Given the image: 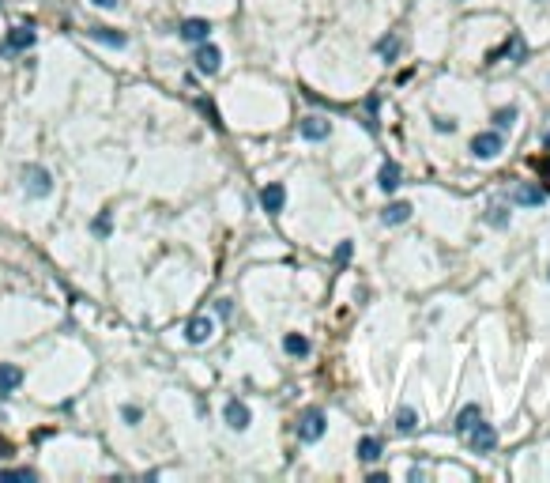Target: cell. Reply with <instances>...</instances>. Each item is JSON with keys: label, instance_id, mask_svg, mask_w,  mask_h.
Wrapping results in <instances>:
<instances>
[{"label": "cell", "instance_id": "6da1fadb", "mask_svg": "<svg viewBox=\"0 0 550 483\" xmlns=\"http://www.w3.org/2000/svg\"><path fill=\"white\" fill-rule=\"evenodd\" d=\"M20 178H23V193L31 200H45L53 193V174L45 170V166H38V163H26L20 170Z\"/></svg>", "mask_w": 550, "mask_h": 483}, {"label": "cell", "instance_id": "7a4b0ae2", "mask_svg": "<svg viewBox=\"0 0 550 483\" xmlns=\"http://www.w3.org/2000/svg\"><path fill=\"white\" fill-rule=\"evenodd\" d=\"M501 151H505V136L494 133V128H487V133H479V136H471V155H475V159L490 163V159H498Z\"/></svg>", "mask_w": 550, "mask_h": 483}, {"label": "cell", "instance_id": "3957f363", "mask_svg": "<svg viewBox=\"0 0 550 483\" xmlns=\"http://www.w3.org/2000/svg\"><path fill=\"white\" fill-rule=\"evenodd\" d=\"M464 438H468V449H471V453H479V457H487V453L498 449V431H494L490 423H482V419L475 423L471 431L464 434Z\"/></svg>", "mask_w": 550, "mask_h": 483}, {"label": "cell", "instance_id": "277c9868", "mask_svg": "<svg viewBox=\"0 0 550 483\" xmlns=\"http://www.w3.org/2000/svg\"><path fill=\"white\" fill-rule=\"evenodd\" d=\"M324 426H328V415H324L321 408H310V412H302V419H298V438H302L305 445L321 442L324 438Z\"/></svg>", "mask_w": 550, "mask_h": 483}, {"label": "cell", "instance_id": "5b68a950", "mask_svg": "<svg viewBox=\"0 0 550 483\" xmlns=\"http://www.w3.org/2000/svg\"><path fill=\"white\" fill-rule=\"evenodd\" d=\"M34 38H38V34H34V27H12V31H8V38L0 42V57H8V53H23V50H31Z\"/></svg>", "mask_w": 550, "mask_h": 483}, {"label": "cell", "instance_id": "8992f818", "mask_svg": "<svg viewBox=\"0 0 550 483\" xmlns=\"http://www.w3.org/2000/svg\"><path fill=\"white\" fill-rule=\"evenodd\" d=\"M192 61H197V68L204 72V76H215L219 64H222V53L215 50V45H208V42H197V53H192Z\"/></svg>", "mask_w": 550, "mask_h": 483}, {"label": "cell", "instance_id": "52a82bcc", "mask_svg": "<svg viewBox=\"0 0 550 483\" xmlns=\"http://www.w3.org/2000/svg\"><path fill=\"white\" fill-rule=\"evenodd\" d=\"M222 419H227L230 426H234V431H245L249 423H253V415H249V408L238 401V396H230L227 404H222Z\"/></svg>", "mask_w": 550, "mask_h": 483}, {"label": "cell", "instance_id": "ba28073f", "mask_svg": "<svg viewBox=\"0 0 550 483\" xmlns=\"http://www.w3.org/2000/svg\"><path fill=\"white\" fill-rule=\"evenodd\" d=\"M260 204H264L268 216H279V211H283V204H287V189L279 181L264 185V189H260Z\"/></svg>", "mask_w": 550, "mask_h": 483}, {"label": "cell", "instance_id": "9c48e42d", "mask_svg": "<svg viewBox=\"0 0 550 483\" xmlns=\"http://www.w3.org/2000/svg\"><path fill=\"white\" fill-rule=\"evenodd\" d=\"M512 200L524 204V208H539V204L547 200V193L539 189V185H531V181H520V185H512Z\"/></svg>", "mask_w": 550, "mask_h": 483}, {"label": "cell", "instance_id": "30bf717a", "mask_svg": "<svg viewBox=\"0 0 550 483\" xmlns=\"http://www.w3.org/2000/svg\"><path fill=\"white\" fill-rule=\"evenodd\" d=\"M20 385H23V370L12 366V362H0V401H4V396H12Z\"/></svg>", "mask_w": 550, "mask_h": 483}, {"label": "cell", "instance_id": "8fae6325", "mask_svg": "<svg viewBox=\"0 0 550 483\" xmlns=\"http://www.w3.org/2000/svg\"><path fill=\"white\" fill-rule=\"evenodd\" d=\"M211 329H215L211 318H192L189 325H185V340H189V343H208L211 340Z\"/></svg>", "mask_w": 550, "mask_h": 483}, {"label": "cell", "instance_id": "7c38bea8", "mask_svg": "<svg viewBox=\"0 0 550 483\" xmlns=\"http://www.w3.org/2000/svg\"><path fill=\"white\" fill-rule=\"evenodd\" d=\"M87 34H91V38H95V42L109 45V50H125V45H128V38H125V34H121V31H114V27H91Z\"/></svg>", "mask_w": 550, "mask_h": 483}, {"label": "cell", "instance_id": "4fadbf2b", "mask_svg": "<svg viewBox=\"0 0 550 483\" xmlns=\"http://www.w3.org/2000/svg\"><path fill=\"white\" fill-rule=\"evenodd\" d=\"M411 211H415V208H411L407 200H396V204H388V208L381 211V223H385V227H399V223L411 219Z\"/></svg>", "mask_w": 550, "mask_h": 483}, {"label": "cell", "instance_id": "5bb4252c", "mask_svg": "<svg viewBox=\"0 0 550 483\" xmlns=\"http://www.w3.org/2000/svg\"><path fill=\"white\" fill-rule=\"evenodd\" d=\"M298 128H302L305 140H328V136H332V125H328L324 117H305Z\"/></svg>", "mask_w": 550, "mask_h": 483}, {"label": "cell", "instance_id": "9a60e30c", "mask_svg": "<svg viewBox=\"0 0 550 483\" xmlns=\"http://www.w3.org/2000/svg\"><path fill=\"white\" fill-rule=\"evenodd\" d=\"M177 34H181L185 42H208V34H211V23H208V20H185V23H181V31H177Z\"/></svg>", "mask_w": 550, "mask_h": 483}, {"label": "cell", "instance_id": "2e32d148", "mask_svg": "<svg viewBox=\"0 0 550 483\" xmlns=\"http://www.w3.org/2000/svg\"><path fill=\"white\" fill-rule=\"evenodd\" d=\"M399 181H404V170H399L396 163H385V166H381V174H377V185H381L385 193H396V189H399Z\"/></svg>", "mask_w": 550, "mask_h": 483}, {"label": "cell", "instance_id": "e0dca14e", "mask_svg": "<svg viewBox=\"0 0 550 483\" xmlns=\"http://www.w3.org/2000/svg\"><path fill=\"white\" fill-rule=\"evenodd\" d=\"M283 351H287V355H294V359H305V355H310V340H305L302 332H287V336H283Z\"/></svg>", "mask_w": 550, "mask_h": 483}, {"label": "cell", "instance_id": "ac0fdd59", "mask_svg": "<svg viewBox=\"0 0 550 483\" xmlns=\"http://www.w3.org/2000/svg\"><path fill=\"white\" fill-rule=\"evenodd\" d=\"M479 419H482L479 404H468V408H464L460 415H456V423H452V426H456V434H468V431H471V426L479 423Z\"/></svg>", "mask_w": 550, "mask_h": 483}, {"label": "cell", "instance_id": "d6986e66", "mask_svg": "<svg viewBox=\"0 0 550 483\" xmlns=\"http://www.w3.org/2000/svg\"><path fill=\"white\" fill-rule=\"evenodd\" d=\"M381 453H385V442H381V438H369V434H366V438L358 442V461L369 464V461H377Z\"/></svg>", "mask_w": 550, "mask_h": 483}, {"label": "cell", "instance_id": "ffe728a7", "mask_svg": "<svg viewBox=\"0 0 550 483\" xmlns=\"http://www.w3.org/2000/svg\"><path fill=\"white\" fill-rule=\"evenodd\" d=\"M392 423H396V431H399V434H415V431H418V415H415V408H399Z\"/></svg>", "mask_w": 550, "mask_h": 483}, {"label": "cell", "instance_id": "44dd1931", "mask_svg": "<svg viewBox=\"0 0 550 483\" xmlns=\"http://www.w3.org/2000/svg\"><path fill=\"white\" fill-rule=\"evenodd\" d=\"M91 235H95V238H109V235H114V219H109V211H102V216L91 223Z\"/></svg>", "mask_w": 550, "mask_h": 483}, {"label": "cell", "instance_id": "7402d4cb", "mask_svg": "<svg viewBox=\"0 0 550 483\" xmlns=\"http://www.w3.org/2000/svg\"><path fill=\"white\" fill-rule=\"evenodd\" d=\"M374 50L381 53V57H388V61H392L396 53H399V38H396V34H385V38H381V42L374 45Z\"/></svg>", "mask_w": 550, "mask_h": 483}, {"label": "cell", "instance_id": "603a6c76", "mask_svg": "<svg viewBox=\"0 0 550 483\" xmlns=\"http://www.w3.org/2000/svg\"><path fill=\"white\" fill-rule=\"evenodd\" d=\"M512 121H517V110H512V106H501L498 114H494V125H498V133H509Z\"/></svg>", "mask_w": 550, "mask_h": 483}, {"label": "cell", "instance_id": "cb8c5ba5", "mask_svg": "<svg viewBox=\"0 0 550 483\" xmlns=\"http://www.w3.org/2000/svg\"><path fill=\"white\" fill-rule=\"evenodd\" d=\"M487 223L490 227H498V230H505L509 227V211L501 208V204H494V208H487Z\"/></svg>", "mask_w": 550, "mask_h": 483}, {"label": "cell", "instance_id": "d4e9b609", "mask_svg": "<svg viewBox=\"0 0 550 483\" xmlns=\"http://www.w3.org/2000/svg\"><path fill=\"white\" fill-rule=\"evenodd\" d=\"M0 480H26L31 483V480H38V472L34 468H0Z\"/></svg>", "mask_w": 550, "mask_h": 483}, {"label": "cell", "instance_id": "484cf974", "mask_svg": "<svg viewBox=\"0 0 550 483\" xmlns=\"http://www.w3.org/2000/svg\"><path fill=\"white\" fill-rule=\"evenodd\" d=\"M509 53H512V61L517 64H524L528 61V42L524 38H509Z\"/></svg>", "mask_w": 550, "mask_h": 483}, {"label": "cell", "instance_id": "4316f807", "mask_svg": "<svg viewBox=\"0 0 550 483\" xmlns=\"http://www.w3.org/2000/svg\"><path fill=\"white\" fill-rule=\"evenodd\" d=\"M354 257V242H339V246H335V265H347Z\"/></svg>", "mask_w": 550, "mask_h": 483}, {"label": "cell", "instance_id": "83f0119b", "mask_svg": "<svg viewBox=\"0 0 550 483\" xmlns=\"http://www.w3.org/2000/svg\"><path fill=\"white\" fill-rule=\"evenodd\" d=\"M121 419H125L128 426H136L139 419H144V412H139L136 404H125V408H121Z\"/></svg>", "mask_w": 550, "mask_h": 483}, {"label": "cell", "instance_id": "f1b7e54d", "mask_svg": "<svg viewBox=\"0 0 550 483\" xmlns=\"http://www.w3.org/2000/svg\"><path fill=\"white\" fill-rule=\"evenodd\" d=\"M434 128L437 133H456V121L452 117H434Z\"/></svg>", "mask_w": 550, "mask_h": 483}, {"label": "cell", "instance_id": "f546056e", "mask_svg": "<svg viewBox=\"0 0 550 483\" xmlns=\"http://www.w3.org/2000/svg\"><path fill=\"white\" fill-rule=\"evenodd\" d=\"M215 313H219L222 321H227L230 313H234V306H230V299H219V302H215Z\"/></svg>", "mask_w": 550, "mask_h": 483}, {"label": "cell", "instance_id": "4dcf8cb0", "mask_svg": "<svg viewBox=\"0 0 550 483\" xmlns=\"http://www.w3.org/2000/svg\"><path fill=\"white\" fill-rule=\"evenodd\" d=\"M8 457H12V445H8L4 438H0V461H8Z\"/></svg>", "mask_w": 550, "mask_h": 483}, {"label": "cell", "instance_id": "1f68e13d", "mask_svg": "<svg viewBox=\"0 0 550 483\" xmlns=\"http://www.w3.org/2000/svg\"><path fill=\"white\" fill-rule=\"evenodd\" d=\"M95 8H117V0H91Z\"/></svg>", "mask_w": 550, "mask_h": 483}, {"label": "cell", "instance_id": "d6a6232c", "mask_svg": "<svg viewBox=\"0 0 550 483\" xmlns=\"http://www.w3.org/2000/svg\"><path fill=\"white\" fill-rule=\"evenodd\" d=\"M543 144H547V147H550V128H547V136H543Z\"/></svg>", "mask_w": 550, "mask_h": 483}, {"label": "cell", "instance_id": "836d02e7", "mask_svg": "<svg viewBox=\"0 0 550 483\" xmlns=\"http://www.w3.org/2000/svg\"><path fill=\"white\" fill-rule=\"evenodd\" d=\"M547 280H550V268H547Z\"/></svg>", "mask_w": 550, "mask_h": 483}]
</instances>
